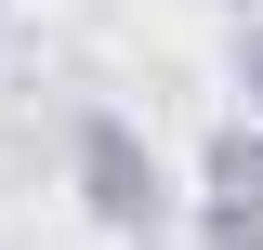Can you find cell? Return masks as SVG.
I'll return each mask as SVG.
<instances>
[{"label": "cell", "mask_w": 263, "mask_h": 250, "mask_svg": "<svg viewBox=\"0 0 263 250\" xmlns=\"http://www.w3.org/2000/svg\"><path fill=\"white\" fill-rule=\"evenodd\" d=\"M237 93H250V119H263V13H237Z\"/></svg>", "instance_id": "cell-4"}, {"label": "cell", "mask_w": 263, "mask_h": 250, "mask_svg": "<svg viewBox=\"0 0 263 250\" xmlns=\"http://www.w3.org/2000/svg\"><path fill=\"white\" fill-rule=\"evenodd\" d=\"M66 185H79V211H92L105 237L158 250V224H171V158L145 145V119H119V105H79V132H66Z\"/></svg>", "instance_id": "cell-1"}, {"label": "cell", "mask_w": 263, "mask_h": 250, "mask_svg": "<svg viewBox=\"0 0 263 250\" xmlns=\"http://www.w3.org/2000/svg\"><path fill=\"white\" fill-rule=\"evenodd\" d=\"M197 185H211V198H237V211H263V119H250V105H237V119H211Z\"/></svg>", "instance_id": "cell-2"}, {"label": "cell", "mask_w": 263, "mask_h": 250, "mask_svg": "<svg viewBox=\"0 0 263 250\" xmlns=\"http://www.w3.org/2000/svg\"><path fill=\"white\" fill-rule=\"evenodd\" d=\"M197 250H263V211H237V198H197Z\"/></svg>", "instance_id": "cell-3"}, {"label": "cell", "mask_w": 263, "mask_h": 250, "mask_svg": "<svg viewBox=\"0 0 263 250\" xmlns=\"http://www.w3.org/2000/svg\"><path fill=\"white\" fill-rule=\"evenodd\" d=\"M224 13H263V0H224Z\"/></svg>", "instance_id": "cell-5"}]
</instances>
